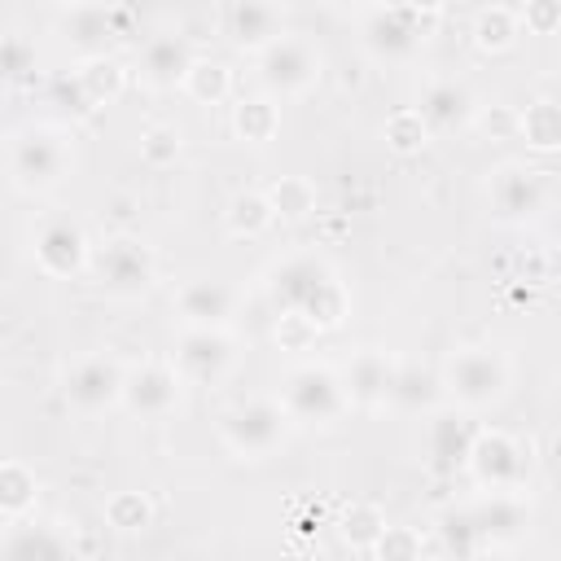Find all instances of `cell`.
<instances>
[{
	"label": "cell",
	"mask_w": 561,
	"mask_h": 561,
	"mask_svg": "<svg viewBox=\"0 0 561 561\" xmlns=\"http://www.w3.org/2000/svg\"><path fill=\"white\" fill-rule=\"evenodd\" d=\"M4 167L18 193H53L75 171V136L61 123H26L9 136Z\"/></svg>",
	"instance_id": "1"
},
{
	"label": "cell",
	"mask_w": 561,
	"mask_h": 561,
	"mask_svg": "<svg viewBox=\"0 0 561 561\" xmlns=\"http://www.w3.org/2000/svg\"><path fill=\"white\" fill-rule=\"evenodd\" d=\"M438 386H443L447 403H456L465 412H486V408L508 399V390H513V359L500 346H456L443 359Z\"/></svg>",
	"instance_id": "2"
},
{
	"label": "cell",
	"mask_w": 561,
	"mask_h": 561,
	"mask_svg": "<svg viewBox=\"0 0 561 561\" xmlns=\"http://www.w3.org/2000/svg\"><path fill=\"white\" fill-rule=\"evenodd\" d=\"M105 298H118V302H131V298H145L158 280V254L149 241L131 237V232H114L105 241H92V254H88V272H83Z\"/></svg>",
	"instance_id": "3"
},
{
	"label": "cell",
	"mask_w": 561,
	"mask_h": 561,
	"mask_svg": "<svg viewBox=\"0 0 561 561\" xmlns=\"http://www.w3.org/2000/svg\"><path fill=\"white\" fill-rule=\"evenodd\" d=\"M438 18L434 13H421L403 0H377L364 9V22H359V44L373 61H386V66H399V61H412L430 35H434Z\"/></svg>",
	"instance_id": "4"
},
{
	"label": "cell",
	"mask_w": 561,
	"mask_h": 561,
	"mask_svg": "<svg viewBox=\"0 0 561 561\" xmlns=\"http://www.w3.org/2000/svg\"><path fill=\"white\" fill-rule=\"evenodd\" d=\"M215 430H219V443L228 447V456H237V460H267L272 451L285 447L294 425H289L280 399L254 394V399H237L232 408H224Z\"/></svg>",
	"instance_id": "5"
},
{
	"label": "cell",
	"mask_w": 561,
	"mask_h": 561,
	"mask_svg": "<svg viewBox=\"0 0 561 561\" xmlns=\"http://www.w3.org/2000/svg\"><path fill=\"white\" fill-rule=\"evenodd\" d=\"M276 399H280L289 425H298V430H324V425H337L351 412L342 377L329 364H298V368H289Z\"/></svg>",
	"instance_id": "6"
},
{
	"label": "cell",
	"mask_w": 561,
	"mask_h": 561,
	"mask_svg": "<svg viewBox=\"0 0 561 561\" xmlns=\"http://www.w3.org/2000/svg\"><path fill=\"white\" fill-rule=\"evenodd\" d=\"M57 31H61V44L75 53V61L79 57H105V53L136 39L131 9L118 0H75L61 9Z\"/></svg>",
	"instance_id": "7"
},
{
	"label": "cell",
	"mask_w": 561,
	"mask_h": 561,
	"mask_svg": "<svg viewBox=\"0 0 561 561\" xmlns=\"http://www.w3.org/2000/svg\"><path fill=\"white\" fill-rule=\"evenodd\" d=\"M324 75V53L307 35H276L267 48L254 53V79L267 96H307Z\"/></svg>",
	"instance_id": "8"
},
{
	"label": "cell",
	"mask_w": 561,
	"mask_h": 561,
	"mask_svg": "<svg viewBox=\"0 0 561 561\" xmlns=\"http://www.w3.org/2000/svg\"><path fill=\"white\" fill-rule=\"evenodd\" d=\"M465 473L478 491H526L530 486V447L495 425H478L465 451Z\"/></svg>",
	"instance_id": "9"
},
{
	"label": "cell",
	"mask_w": 561,
	"mask_h": 561,
	"mask_svg": "<svg viewBox=\"0 0 561 561\" xmlns=\"http://www.w3.org/2000/svg\"><path fill=\"white\" fill-rule=\"evenodd\" d=\"M486 202H491V215L500 224L526 228V224H535L548 210L552 180H548V171H539L530 162H500L486 175Z\"/></svg>",
	"instance_id": "10"
},
{
	"label": "cell",
	"mask_w": 561,
	"mask_h": 561,
	"mask_svg": "<svg viewBox=\"0 0 561 561\" xmlns=\"http://www.w3.org/2000/svg\"><path fill=\"white\" fill-rule=\"evenodd\" d=\"M337 276V267L316 250H294L263 272V298L272 311H307V302Z\"/></svg>",
	"instance_id": "11"
},
{
	"label": "cell",
	"mask_w": 561,
	"mask_h": 561,
	"mask_svg": "<svg viewBox=\"0 0 561 561\" xmlns=\"http://www.w3.org/2000/svg\"><path fill=\"white\" fill-rule=\"evenodd\" d=\"M237 337L232 329H197L184 324V333L175 337V373L184 386H219L232 368H237Z\"/></svg>",
	"instance_id": "12"
},
{
	"label": "cell",
	"mask_w": 561,
	"mask_h": 561,
	"mask_svg": "<svg viewBox=\"0 0 561 561\" xmlns=\"http://www.w3.org/2000/svg\"><path fill=\"white\" fill-rule=\"evenodd\" d=\"M88 254H92V237L70 215H44L35 224V232H31V259L53 280L83 276L88 272Z\"/></svg>",
	"instance_id": "13"
},
{
	"label": "cell",
	"mask_w": 561,
	"mask_h": 561,
	"mask_svg": "<svg viewBox=\"0 0 561 561\" xmlns=\"http://www.w3.org/2000/svg\"><path fill=\"white\" fill-rule=\"evenodd\" d=\"M118 394H123V364L105 351H92L61 373V399L79 416H101L118 408Z\"/></svg>",
	"instance_id": "14"
},
{
	"label": "cell",
	"mask_w": 561,
	"mask_h": 561,
	"mask_svg": "<svg viewBox=\"0 0 561 561\" xmlns=\"http://www.w3.org/2000/svg\"><path fill=\"white\" fill-rule=\"evenodd\" d=\"M184 381L175 373V364L167 359H140L131 368H123V394L118 408H127L140 421H167L180 408Z\"/></svg>",
	"instance_id": "15"
},
{
	"label": "cell",
	"mask_w": 561,
	"mask_h": 561,
	"mask_svg": "<svg viewBox=\"0 0 561 561\" xmlns=\"http://www.w3.org/2000/svg\"><path fill=\"white\" fill-rule=\"evenodd\" d=\"M482 552H508L530 535V495L526 491H482L478 500H469Z\"/></svg>",
	"instance_id": "16"
},
{
	"label": "cell",
	"mask_w": 561,
	"mask_h": 561,
	"mask_svg": "<svg viewBox=\"0 0 561 561\" xmlns=\"http://www.w3.org/2000/svg\"><path fill=\"white\" fill-rule=\"evenodd\" d=\"M171 307L184 324L197 329H232V320L241 316V289L219 280V276H188L175 285Z\"/></svg>",
	"instance_id": "17"
},
{
	"label": "cell",
	"mask_w": 561,
	"mask_h": 561,
	"mask_svg": "<svg viewBox=\"0 0 561 561\" xmlns=\"http://www.w3.org/2000/svg\"><path fill=\"white\" fill-rule=\"evenodd\" d=\"M394 373H399V359L390 351L359 346L337 377H342V390H346V403L351 408H359V412H386L390 408V394H394Z\"/></svg>",
	"instance_id": "18"
},
{
	"label": "cell",
	"mask_w": 561,
	"mask_h": 561,
	"mask_svg": "<svg viewBox=\"0 0 561 561\" xmlns=\"http://www.w3.org/2000/svg\"><path fill=\"white\" fill-rule=\"evenodd\" d=\"M193 39L180 35V31H158L140 44L136 53V83L149 88V92H175L184 70L193 66Z\"/></svg>",
	"instance_id": "19"
},
{
	"label": "cell",
	"mask_w": 561,
	"mask_h": 561,
	"mask_svg": "<svg viewBox=\"0 0 561 561\" xmlns=\"http://www.w3.org/2000/svg\"><path fill=\"white\" fill-rule=\"evenodd\" d=\"M473 412L465 408H430V421H425V465L434 473H460L465 469V451L473 443Z\"/></svg>",
	"instance_id": "20"
},
{
	"label": "cell",
	"mask_w": 561,
	"mask_h": 561,
	"mask_svg": "<svg viewBox=\"0 0 561 561\" xmlns=\"http://www.w3.org/2000/svg\"><path fill=\"white\" fill-rule=\"evenodd\" d=\"M224 35L232 48L259 53L276 35H285V13L276 0H228L224 4Z\"/></svg>",
	"instance_id": "21"
},
{
	"label": "cell",
	"mask_w": 561,
	"mask_h": 561,
	"mask_svg": "<svg viewBox=\"0 0 561 561\" xmlns=\"http://www.w3.org/2000/svg\"><path fill=\"white\" fill-rule=\"evenodd\" d=\"M473 110H478V96L460 79H430L421 88V101H416V114L425 118V127L434 136L473 127Z\"/></svg>",
	"instance_id": "22"
},
{
	"label": "cell",
	"mask_w": 561,
	"mask_h": 561,
	"mask_svg": "<svg viewBox=\"0 0 561 561\" xmlns=\"http://www.w3.org/2000/svg\"><path fill=\"white\" fill-rule=\"evenodd\" d=\"M70 79H75V88L83 92V101H88L92 110H105V105H114V101L123 96V88H127V66H123L114 53H105V57H79V61L70 66Z\"/></svg>",
	"instance_id": "23"
},
{
	"label": "cell",
	"mask_w": 561,
	"mask_h": 561,
	"mask_svg": "<svg viewBox=\"0 0 561 561\" xmlns=\"http://www.w3.org/2000/svg\"><path fill=\"white\" fill-rule=\"evenodd\" d=\"M232 136L245 145H272L280 136V101L276 96H241L232 105Z\"/></svg>",
	"instance_id": "24"
},
{
	"label": "cell",
	"mask_w": 561,
	"mask_h": 561,
	"mask_svg": "<svg viewBox=\"0 0 561 561\" xmlns=\"http://www.w3.org/2000/svg\"><path fill=\"white\" fill-rule=\"evenodd\" d=\"M513 136H522L526 149H535V153H557L561 149V105L552 96H535L526 110H517Z\"/></svg>",
	"instance_id": "25"
},
{
	"label": "cell",
	"mask_w": 561,
	"mask_h": 561,
	"mask_svg": "<svg viewBox=\"0 0 561 561\" xmlns=\"http://www.w3.org/2000/svg\"><path fill=\"white\" fill-rule=\"evenodd\" d=\"M0 548L13 552V557H70L75 552V543H70V535H61V526L26 522V517H18L9 526V535H4Z\"/></svg>",
	"instance_id": "26"
},
{
	"label": "cell",
	"mask_w": 561,
	"mask_h": 561,
	"mask_svg": "<svg viewBox=\"0 0 561 561\" xmlns=\"http://www.w3.org/2000/svg\"><path fill=\"white\" fill-rule=\"evenodd\" d=\"M39 79V48L22 31H0V92H22Z\"/></svg>",
	"instance_id": "27"
},
{
	"label": "cell",
	"mask_w": 561,
	"mask_h": 561,
	"mask_svg": "<svg viewBox=\"0 0 561 561\" xmlns=\"http://www.w3.org/2000/svg\"><path fill=\"white\" fill-rule=\"evenodd\" d=\"M517 39H522L517 9H508V4H486V9H478V18H473V48H478V53L500 57V53H513Z\"/></svg>",
	"instance_id": "28"
},
{
	"label": "cell",
	"mask_w": 561,
	"mask_h": 561,
	"mask_svg": "<svg viewBox=\"0 0 561 561\" xmlns=\"http://www.w3.org/2000/svg\"><path fill=\"white\" fill-rule=\"evenodd\" d=\"M272 224H276V215H272V202H267L263 188H241V193H232L228 206H224V228H228L232 237L254 241V237H263Z\"/></svg>",
	"instance_id": "29"
},
{
	"label": "cell",
	"mask_w": 561,
	"mask_h": 561,
	"mask_svg": "<svg viewBox=\"0 0 561 561\" xmlns=\"http://www.w3.org/2000/svg\"><path fill=\"white\" fill-rule=\"evenodd\" d=\"M39 500V478L31 465L22 460H0V522H18L31 517Z\"/></svg>",
	"instance_id": "30"
},
{
	"label": "cell",
	"mask_w": 561,
	"mask_h": 561,
	"mask_svg": "<svg viewBox=\"0 0 561 561\" xmlns=\"http://www.w3.org/2000/svg\"><path fill=\"white\" fill-rule=\"evenodd\" d=\"M180 92L193 105H224L232 96V70L215 57H193V66L180 79Z\"/></svg>",
	"instance_id": "31"
},
{
	"label": "cell",
	"mask_w": 561,
	"mask_h": 561,
	"mask_svg": "<svg viewBox=\"0 0 561 561\" xmlns=\"http://www.w3.org/2000/svg\"><path fill=\"white\" fill-rule=\"evenodd\" d=\"M443 386H438V373L430 368H416V364H399L394 373V394H390V408L399 412H430L438 403Z\"/></svg>",
	"instance_id": "32"
},
{
	"label": "cell",
	"mask_w": 561,
	"mask_h": 561,
	"mask_svg": "<svg viewBox=\"0 0 561 561\" xmlns=\"http://www.w3.org/2000/svg\"><path fill=\"white\" fill-rule=\"evenodd\" d=\"M434 539H438V548L451 552V557H478V552H482V539H478V526H473L469 504H447V508L434 517Z\"/></svg>",
	"instance_id": "33"
},
{
	"label": "cell",
	"mask_w": 561,
	"mask_h": 561,
	"mask_svg": "<svg viewBox=\"0 0 561 561\" xmlns=\"http://www.w3.org/2000/svg\"><path fill=\"white\" fill-rule=\"evenodd\" d=\"M263 193L272 202V215L285 219V224H298V219H311L316 215V184L307 175H280Z\"/></svg>",
	"instance_id": "34"
},
{
	"label": "cell",
	"mask_w": 561,
	"mask_h": 561,
	"mask_svg": "<svg viewBox=\"0 0 561 561\" xmlns=\"http://www.w3.org/2000/svg\"><path fill=\"white\" fill-rule=\"evenodd\" d=\"M101 517H105V526L114 535H145L153 526V500L145 491H114L105 500Z\"/></svg>",
	"instance_id": "35"
},
{
	"label": "cell",
	"mask_w": 561,
	"mask_h": 561,
	"mask_svg": "<svg viewBox=\"0 0 561 561\" xmlns=\"http://www.w3.org/2000/svg\"><path fill=\"white\" fill-rule=\"evenodd\" d=\"M381 530H386V513H381L373 500H355V504H346L342 517H337V535H342V543H351L355 552H368Z\"/></svg>",
	"instance_id": "36"
},
{
	"label": "cell",
	"mask_w": 561,
	"mask_h": 561,
	"mask_svg": "<svg viewBox=\"0 0 561 561\" xmlns=\"http://www.w3.org/2000/svg\"><path fill=\"white\" fill-rule=\"evenodd\" d=\"M430 127H425V118L416 114V105H403V110H394L386 123H381V140L399 153V158H412V153H421L425 145H430Z\"/></svg>",
	"instance_id": "37"
},
{
	"label": "cell",
	"mask_w": 561,
	"mask_h": 561,
	"mask_svg": "<svg viewBox=\"0 0 561 561\" xmlns=\"http://www.w3.org/2000/svg\"><path fill=\"white\" fill-rule=\"evenodd\" d=\"M180 149H184V136H180L175 123H149L140 131V162L145 167H158V171L162 167H175Z\"/></svg>",
	"instance_id": "38"
},
{
	"label": "cell",
	"mask_w": 561,
	"mask_h": 561,
	"mask_svg": "<svg viewBox=\"0 0 561 561\" xmlns=\"http://www.w3.org/2000/svg\"><path fill=\"white\" fill-rule=\"evenodd\" d=\"M48 105H53V114L61 118V123H88L96 110L83 101V92L75 88V79H70V70L66 75H57L53 83H48Z\"/></svg>",
	"instance_id": "39"
},
{
	"label": "cell",
	"mask_w": 561,
	"mask_h": 561,
	"mask_svg": "<svg viewBox=\"0 0 561 561\" xmlns=\"http://www.w3.org/2000/svg\"><path fill=\"white\" fill-rule=\"evenodd\" d=\"M272 316H276L272 337H276L280 351H307V346L320 337V329H316L307 316H298V311H272Z\"/></svg>",
	"instance_id": "40"
},
{
	"label": "cell",
	"mask_w": 561,
	"mask_h": 561,
	"mask_svg": "<svg viewBox=\"0 0 561 561\" xmlns=\"http://www.w3.org/2000/svg\"><path fill=\"white\" fill-rule=\"evenodd\" d=\"M421 535L412 530V526H390L386 522V530L377 535V543L368 548L373 557H386V561H412V557H421Z\"/></svg>",
	"instance_id": "41"
},
{
	"label": "cell",
	"mask_w": 561,
	"mask_h": 561,
	"mask_svg": "<svg viewBox=\"0 0 561 561\" xmlns=\"http://www.w3.org/2000/svg\"><path fill=\"white\" fill-rule=\"evenodd\" d=\"M522 35H557L561 26V0H526L517 9Z\"/></svg>",
	"instance_id": "42"
},
{
	"label": "cell",
	"mask_w": 561,
	"mask_h": 561,
	"mask_svg": "<svg viewBox=\"0 0 561 561\" xmlns=\"http://www.w3.org/2000/svg\"><path fill=\"white\" fill-rule=\"evenodd\" d=\"M473 123L486 131V136H513V123H517V110L513 105H478L473 110Z\"/></svg>",
	"instance_id": "43"
},
{
	"label": "cell",
	"mask_w": 561,
	"mask_h": 561,
	"mask_svg": "<svg viewBox=\"0 0 561 561\" xmlns=\"http://www.w3.org/2000/svg\"><path fill=\"white\" fill-rule=\"evenodd\" d=\"M403 4H412V9H421V13H434V18H438L447 0H403Z\"/></svg>",
	"instance_id": "44"
},
{
	"label": "cell",
	"mask_w": 561,
	"mask_h": 561,
	"mask_svg": "<svg viewBox=\"0 0 561 561\" xmlns=\"http://www.w3.org/2000/svg\"><path fill=\"white\" fill-rule=\"evenodd\" d=\"M346 4H364V9H368V4H377V0H346Z\"/></svg>",
	"instance_id": "45"
},
{
	"label": "cell",
	"mask_w": 561,
	"mask_h": 561,
	"mask_svg": "<svg viewBox=\"0 0 561 561\" xmlns=\"http://www.w3.org/2000/svg\"><path fill=\"white\" fill-rule=\"evenodd\" d=\"M61 4H75V0H61Z\"/></svg>",
	"instance_id": "46"
}]
</instances>
